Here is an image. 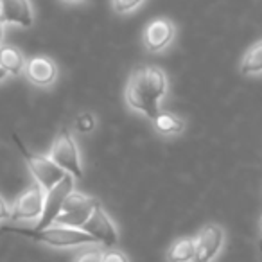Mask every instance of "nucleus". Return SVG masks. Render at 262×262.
<instances>
[{
	"mask_svg": "<svg viewBox=\"0 0 262 262\" xmlns=\"http://www.w3.org/2000/svg\"><path fill=\"white\" fill-rule=\"evenodd\" d=\"M6 76H8V72H6V70L2 69V67H0V81H4Z\"/></svg>",
	"mask_w": 262,
	"mask_h": 262,
	"instance_id": "23",
	"label": "nucleus"
},
{
	"mask_svg": "<svg viewBox=\"0 0 262 262\" xmlns=\"http://www.w3.org/2000/svg\"><path fill=\"white\" fill-rule=\"evenodd\" d=\"M151 120H153L157 131L158 133H162V135H178V133H182L183 131L182 119L176 117V115H172V113H169V112H162V110H158V112L151 117Z\"/></svg>",
	"mask_w": 262,
	"mask_h": 262,
	"instance_id": "15",
	"label": "nucleus"
},
{
	"mask_svg": "<svg viewBox=\"0 0 262 262\" xmlns=\"http://www.w3.org/2000/svg\"><path fill=\"white\" fill-rule=\"evenodd\" d=\"M74 190V176L67 172L63 176L61 182H58L51 190L45 192V205H43V214L40 217V223H38L36 228L41 230V228H47L54 223L56 215L61 212L63 208V203H65L67 196Z\"/></svg>",
	"mask_w": 262,
	"mask_h": 262,
	"instance_id": "6",
	"label": "nucleus"
},
{
	"mask_svg": "<svg viewBox=\"0 0 262 262\" xmlns=\"http://www.w3.org/2000/svg\"><path fill=\"white\" fill-rule=\"evenodd\" d=\"M43 205H45V190L41 189L40 183L31 185L26 192L18 196L15 201L11 210L13 221H33V219H40L43 214Z\"/></svg>",
	"mask_w": 262,
	"mask_h": 262,
	"instance_id": "7",
	"label": "nucleus"
},
{
	"mask_svg": "<svg viewBox=\"0 0 262 262\" xmlns=\"http://www.w3.org/2000/svg\"><path fill=\"white\" fill-rule=\"evenodd\" d=\"M0 232H9L16 233V235H26L29 239L40 241V243L51 244L56 248H69V246H81V244H90L97 243L90 233H86L81 228H70V226H47V228H11V226H4Z\"/></svg>",
	"mask_w": 262,
	"mask_h": 262,
	"instance_id": "2",
	"label": "nucleus"
},
{
	"mask_svg": "<svg viewBox=\"0 0 262 262\" xmlns=\"http://www.w3.org/2000/svg\"><path fill=\"white\" fill-rule=\"evenodd\" d=\"M63 2H67V4H81L84 0H63Z\"/></svg>",
	"mask_w": 262,
	"mask_h": 262,
	"instance_id": "24",
	"label": "nucleus"
},
{
	"mask_svg": "<svg viewBox=\"0 0 262 262\" xmlns=\"http://www.w3.org/2000/svg\"><path fill=\"white\" fill-rule=\"evenodd\" d=\"M196 253V239L192 237H182L174 241L167 250L169 262H192Z\"/></svg>",
	"mask_w": 262,
	"mask_h": 262,
	"instance_id": "14",
	"label": "nucleus"
},
{
	"mask_svg": "<svg viewBox=\"0 0 262 262\" xmlns=\"http://www.w3.org/2000/svg\"><path fill=\"white\" fill-rule=\"evenodd\" d=\"M72 262H102V250H84Z\"/></svg>",
	"mask_w": 262,
	"mask_h": 262,
	"instance_id": "19",
	"label": "nucleus"
},
{
	"mask_svg": "<svg viewBox=\"0 0 262 262\" xmlns=\"http://www.w3.org/2000/svg\"><path fill=\"white\" fill-rule=\"evenodd\" d=\"M6 219H11V210H9L4 198L0 196V221H6Z\"/></svg>",
	"mask_w": 262,
	"mask_h": 262,
	"instance_id": "21",
	"label": "nucleus"
},
{
	"mask_svg": "<svg viewBox=\"0 0 262 262\" xmlns=\"http://www.w3.org/2000/svg\"><path fill=\"white\" fill-rule=\"evenodd\" d=\"M223 243H225V232L221 226L214 223L203 226V230L196 237V253L192 262H210L223 248Z\"/></svg>",
	"mask_w": 262,
	"mask_h": 262,
	"instance_id": "9",
	"label": "nucleus"
},
{
	"mask_svg": "<svg viewBox=\"0 0 262 262\" xmlns=\"http://www.w3.org/2000/svg\"><path fill=\"white\" fill-rule=\"evenodd\" d=\"M97 205L99 201L95 198L72 190L67 196L61 212L56 215L54 223L61 226H70V228H83V225L88 221V217L92 215V212H94V208Z\"/></svg>",
	"mask_w": 262,
	"mask_h": 262,
	"instance_id": "4",
	"label": "nucleus"
},
{
	"mask_svg": "<svg viewBox=\"0 0 262 262\" xmlns=\"http://www.w3.org/2000/svg\"><path fill=\"white\" fill-rule=\"evenodd\" d=\"M0 22L20 27L33 26V6L29 0H0Z\"/></svg>",
	"mask_w": 262,
	"mask_h": 262,
	"instance_id": "11",
	"label": "nucleus"
},
{
	"mask_svg": "<svg viewBox=\"0 0 262 262\" xmlns=\"http://www.w3.org/2000/svg\"><path fill=\"white\" fill-rule=\"evenodd\" d=\"M13 140H15V144L18 146L22 157L26 158L27 167H29V171L33 172L36 183H40L41 189H43L45 192H47V190H51L58 182H61L63 176H65L67 172L63 171L59 165H56L54 162L51 160V157H43V155L31 153V151L24 146L22 140H20L16 135H13Z\"/></svg>",
	"mask_w": 262,
	"mask_h": 262,
	"instance_id": "3",
	"label": "nucleus"
},
{
	"mask_svg": "<svg viewBox=\"0 0 262 262\" xmlns=\"http://www.w3.org/2000/svg\"><path fill=\"white\" fill-rule=\"evenodd\" d=\"M26 76L36 86H49L58 77V67L47 56H34L26 61Z\"/></svg>",
	"mask_w": 262,
	"mask_h": 262,
	"instance_id": "12",
	"label": "nucleus"
},
{
	"mask_svg": "<svg viewBox=\"0 0 262 262\" xmlns=\"http://www.w3.org/2000/svg\"><path fill=\"white\" fill-rule=\"evenodd\" d=\"M241 72L243 74L262 72V40L248 49L243 61H241Z\"/></svg>",
	"mask_w": 262,
	"mask_h": 262,
	"instance_id": "16",
	"label": "nucleus"
},
{
	"mask_svg": "<svg viewBox=\"0 0 262 262\" xmlns=\"http://www.w3.org/2000/svg\"><path fill=\"white\" fill-rule=\"evenodd\" d=\"M81 230H84L86 233H90L97 243L104 244V246H108V248L115 246L117 239H119V235H117V228L113 226L112 219L108 217V214H106L104 208L101 207V203L94 208L92 215L88 217V221L84 223Z\"/></svg>",
	"mask_w": 262,
	"mask_h": 262,
	"instance_id": "8",
	"label": "nucleus"
},
{
	"mask_svg": "<svg viewBox=\"0 0 262 262\" xmlns=\"http://www.w3.org/2000/svg\"><path fill=\"white\" fill-rule=\"evenodd\" d=\"M167 94V77L164 70L153 65L137 67L126 84V102L151 119L160 110V101Z\"/></svg>",
	"mask_w": 262,
	"mask_h": 262,
	"instance_id": "1",
	"label": "nucleus"
},
{
	"mask_svg": "<svg viewBox=\"0 0 262 262\" xmlns=\"http://www.w3.org/2000/svg\"><path fill=\"white\" fill-rule=\"evenodd\" d=\"M94 127H95V119L92 113H83L81 117H77L76 129L79 131V133H88V131H92Z\"/></svg>",
	"mask_w": 262,
	"mask_h": 262,
	"instance_id": "17",
	"label": "nucleus"
},
{
	"mask_svg": "<svg viewBox=\"0 0 262 262\" xmlns=\"http://www.w3.org/2000/svg\"><path fill=\"white\" fill-rule=\"evenodd\" d=\"M174 24L167 18H157L147 24L144 31V43L151 52L164 51L174 38Z\"/></svg>",
	"mask_w": 262,
	"mask_h": 262,
	"instance_id": "10",
	"label": "nucleus"
},
{
	"mask_svg": "<svg viewBox=\"0 0 262 262\" xmlns=\"http://www.w3.org/2000/svg\"><path fill=\"white\" fill-rule=\"evenodd\" d=\"M51 160L56 165L63 169L65 172L72 174L74 178H81L83 176V169H81V158L79 151H77L76 140L70 135L69 129H59V133L54 137V142L51 146Z\"/></svg>",
	"mask_w": 262,
	"mask_h": 262,
	"instance_id": "5",
	"label": "nucleus"
},
{
	"mask_svg": "<svg viewBox=\"0 0 262 262\" xmlns=\"http://www.w3.org/2000/svg\"><path fill=\"white\" fill-rule=\"evenodd\" d=\"M258 248H260V251H262V235H260V241H258Z\"/></svg>",
	"mask_w": 262,
	"mask_h": 262,
	"instance_id": "25",
	"label": "nucleus"
},
{
	"mask_svg": "<svg viewBox=\"0 0 262 262\" xmlns=\"http://www.w3.org/2000/svg\"><path fill=\"white\" fill-rule=\"evenodd\" d=\"M102 262H129V260H127V257H126L124 251L110 248V250L102 251Z\"/></svg>",
	"mask_w": 262,
	"mask_h": 262,
	"instance_id": "20",
	"label": "nucleus"
},
{
	"mask_svg": "<svg viewBox=\"0 0 262 262\" xmlns=\"http://www.w3.org/2000/svg\"><path fill=\"white\" fill-rule=\"evenodd\" d=\"M0 67L11 76H20L26 70V58L15 47H0Z\"/></svg>",
	"mask_w": 262,
	"mask_h": 262,
	"instance_id": "13",
	"label": "nucleus"
},
{
	"mask_svg": "<svg viewBox=\"0 0 262 262\" xmlns=\"http://www.w3.org/2000/svg\"><path fill=\"white\" fill-rule=\"evenodd\" d=\"M144 0H113V9L117 13H131L137 9Z\"/></svg>",
	"mask_w": 262,
	"mask_h": 262,
	"instance_id": "18",
	"label": "nucleus"
},
{
	"mask_svg": "<svg viewBox=\"0 0 262 262\" xmlns=\"http://www.w3.org/2000/svg\"><path fill=\"white\" fill-rule=\"evenodd\" d=\"M2 36H4V24L0 22V47H2Z\"/></svg>",
	"mask_w": 262,
	"mask_h": 262,
	"instance_id": "22",
	"label": "nucleus"
}]
</instances>
